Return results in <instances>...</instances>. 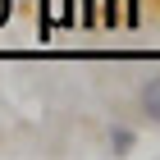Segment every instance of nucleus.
Listing matches in <instances>:
<instances>
[{
	"label": "nucleus",
	"instance_id": "obj_1",
	"mask_svg": "<svg viewBox=\"0 0 160 160\" xmlns=\"http://www.w3.org/2000/svg\"><path fill=\"white\" fill-rule=\"evenodd\" d=\"M137 110H142L147 123H160V73L147 78V82L137 87Z\"/></svg>",
	"mask_w": 160,
	"mask_h": 160
},
{
	"label": "nucleus",
	"instance_id": "obj_2",
	"mask_svg": "<svg viewBox=\"0 0 160 160\" xmlns=\"http://www.w3.org/2000/svg\"><path fill=\"white\" fill-rule=\"evenodd\" d=\"M133 147H137V133L123 128V123H114V128H110V151H114V156H133Z\"/></svg>",
	"mask_w": 160,
	"mask_h": 160
}]
</instances>
